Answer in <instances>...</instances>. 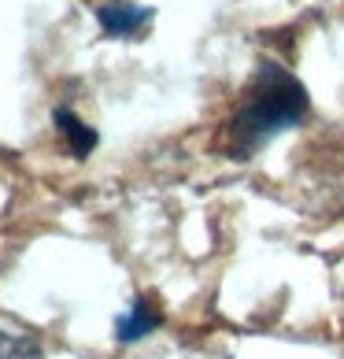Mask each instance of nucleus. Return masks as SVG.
<instances>
[{
  "label": "nucleus",
  "mask_w": 344,
  "mask_h": 359,
  "mask_svg": "<svg viewBox=\"0 0 344 359\" xmlns=\"http://www.w3.org/2000/svg\"><path fill=\"white\" fill-rule=\"evenodd\" d=\"M0 359H45V352L26 330L0 323Z\"/></svg>",
  "instance_id": "5"
},
{
  "label": "nucleus",
  "mask_w": 344,
  "mask_h": 359,
  "mask_svg": "<svg viewBox=\"0 0 344 359\" xmlns=\"http://www.w3.org/2000/svg\"><path fill=\"white\" fill-rule=\"evenodd\" d=\"M160 323H163V315H160V311H152V308H149V300H134L126 315H118L115 337H118V341H141L144 334H152V330L160 326Z\"/></svg>",
  "instance_id": "4"
},
{
  "label": "nucleus",
  "mask_w": 344,
  "mask_h": 359,
  "mask_svg": "<svg viewBox=\"0 0 344 359\" xmlns=\"http://www.w3.org/2000/svg\"><path fill=\"white\" fill-rule=\"evenodd\" d=\"M308 108H311V100L300 78H293L274 60H259L252 82L245 89L241 108L230 118V152L237 159L252 156L270 137L282 134V130L296 126L308 115Z\"/></svg>",
  "instance_id": "1"
},
{
  "label": "nucleus",
  "mask_w": 344,
  "mask_h": 359,
  "mask_svg": "<svg viewBox=\"0 0 344 359\" xmlns=\"http://www.w3.org/2000/svg\"><path fill=\"white\" fill-rule=\"evenodd\" d=\"M97 19H100V26H104V34L130 37V34H137L144 22H152V8L126 4V0H111V4H104V8L97 11Z\"/></svg>",
  "instance_id": "2"
},
{
  "label": "nucleus",
  "mask_w": 344,
  "mask_h": 359,
  "mask_svg": "<svg viewBox=\"0 0 344 359\" xmlns=\"http://www.w3.org/2000/svg\"><path fill=\"white\" fill-rule=\"evenodd\" d=\"M52 123L60 126V134L67 137V144H71V156L74 159H85L92 149H97V130L92 126H85L82 118H78L71 108H56V115H52Z\"/></svg>",
  "instance_id": "3"
}]
</instances>
